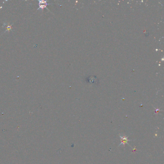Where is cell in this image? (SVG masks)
Returning a JSON list of instances; mask_svg holds the SVG:
<instances>
[{
  "mask_svg": "<svg viewBox=\"0 0 164 164\" xmlns=\"http://www.w3.org/2000/svg\"><path fill=\"white\" fill-rule=\"evenodd\" d=\"M39 7L37 9V10H39V9H41L42 11H43L44 8H46L47 5L49 4H47V1H39Z\"/></svg>",
  "mask_w": 164,
  "mask_h": 164,
  "instance_id": "obj_1",
  "label": "cell"
},
{
  "mask_svg": "<svg viewBox=\"0 0 164 164\" xmlns=\"http://www.w3.org/2000/svg\"><path fill=\"white\" fill-rule=\"evenodd\" d=\"M120 138H121V143L119 144V146H120V145H123L124 146H125V144L126 143H127V144H128V141H130L129 140H128V137H127V136H125L124 137H123L122 136H121V135H120Z\"/></svg>",
  "mask_w": 164,
  "mask_h": 164,
  "instance_id": "obj_2",
  "label": "cell"
},
{
  "mask_svg": "<svg viewBox=\"0 0 164 164\" xmlns=\"http://www.w3.org/2000/svg\"><path fill=\"white\" fill-rule=\"evenodd\" d=\"M12 25L13 24H12L11 25H8L7 27V29L5 30V31L4 32V33H5V32H6V31H9L10 30H11V29H12Z\"/></svg>",
  "mask_w": 164,
  "mask_h": 164,
  "instance_id": "obj_3",
  "label": "cell"
}]
</instances>
